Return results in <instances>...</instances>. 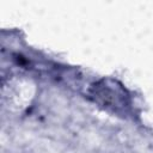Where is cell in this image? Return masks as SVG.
<instances>
[{"label":"cell","instance_id":"1","mask_svg":"<svg viewBox=\"0 0 153 153\" xmlns=\"http://www.w3.org/2000/svg\"><path fill=\"white\" fill-rule=\"evenodd\" d=\"M87 96L93 103L116 114H126L131 106L129 92L112 78H103L92 82L87 90Z\"/></svg>","mask_w":153,"mask_h":153}]
</instances>
